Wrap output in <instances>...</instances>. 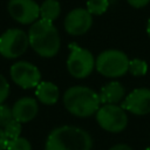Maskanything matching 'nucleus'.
<instances>
[{"instance_id": "f257e3e1", "label": "nucleus", "mask_w": 150, "mask_h": 150, "mask_svg": "<svg viewBox=\"0 0 150 150\" xmlns=\"http://www.w3.org/2000/svg\"><path fill=\"white\" fill-rule=\"evenodd\" d=\"M93 138L88 131L74 125L55 128L47 137L45 150H91Z\"/></svg>"}, {"instance_id": "f03ea898", "label": "nucleus", "mask_w": 150, "mask_h": 150, "mask_svg": "<svg viewBox=\"0 0 150 150\" xmlns=\"http://www.w3.org/2000/svg\"><path fill=\"white\" fill-rule=\"evenodd\" d=\"M29 46L42 57H53L57 54L61 40L53 22L42 19L32 23L28 32Z\"/></svg>"}, {"instance_id": "7ed1b4c3", "label": "nucleus", "mask_w": 150, "mask_h": 150, "mask_svg": "<svg viewBox=\"0 0 150 150\" xmlns=\"http://www.w3.org/2000/svg\"><path fill=\"white\" fill-rule=\"evenodd\" d=\"M63 104L70 114L77 117H88L96 114L101 101L98 93L91 88L74 86L68 88L63 94Z\"/></svg>"}, {"instance_id": "20e7f679", "label": "nucleus", "mask_w": 150, "mask_h": 150, "mask_svg": "<svg viewBox=\"0 0 150 150\" xmlns=\"http://www.w3.org/2000/svg\"><path fill=\"white\" fill-rule=\"evenodd\" d=\"M129 59L125 53L117 49H108L96 57V70L107 77H120L128 73Z\"/></svg>"}, {"instance_id": "39448f33", "label": "nucleus", "mask_w": 150, "mask_h": 150, "mask_svg": "<svg viewBox=\"0 0 150 150\" xmlns=\"http://www.w3.org/2000/svg\"><path fill=\"white\" fill-rule=\"evenodd\" d=\"M98 125L109 132H121L128 124L125 110L117 104H103L96 111Z\"/></svg>"}, {"instance_id": "423d86ee", "label": "nucleus", "mask_w": 150, "mask_h": 150, "mask_svg": "<svg viewBox=\"0 0 150 150\" xmlns=\"http://www.w3.org/2000/svg\"><path fill=\"white\" fill-rule=\"evenodd\" d=\"M95 67L93 54L77 45H70V54L67 59V69L75 79H84L91 74Z\"/></svg>"}, {"instance_id": "0eeeda50", "label": "nucleus", "mask_w": 150, "mask_h": 150, "mask_svg": "<svg viewBox=\"0 0 150 150\" xmlns=\"http://www.w3.org/2000/svg\"><path fill=\"white\" fill-rule=\"evenodd\" d=\"M28 34L19 28H9L0 35V54L7 59L21 56L28 48Z\"/></svg>"}, {"instance_id": "6e6552de", "label": "nucleus", "mask_w": 150, "mask_h": 150, "mask_svg": "<svg viewBox=\"0 0 150 150\" xmlns=\"http://www.w3.org/2000/svg\"><path fill=\"white\" fill-rule=\"evenodd\" d=\"M11 77L15 84L23 89L36 87L41 82V74L36 66L27 61L15 62L9 70Z\"/></svg>"}, {"instance_id": "1a4fd4ad", "label": "nucleus", "mask_w": 150, "mask_h": 150, "mask_svg": "<svg viewBox=\"0 0 150 150\" xmlns=\"http://www.w3.org/2000/svg\"><path fill=\"white\" fill-rule=\"evenodd\" d=\"M7 11L12 19L22 25L34 23L40 16V6L34 0H9Z\"/></svg>"}, {"instance_id": "9d476101", "label": "nucleus", "mask_w": 150, "mask_h": 150, "mask_svg": "<svg viewBox=\"0 0 150 150\" xmlns=\"http://www.w3.org/2000/svg\"><path fill=\"white\" fill-rule=\"evenodd\" d=\"M125 111L134 115H146L150 112V89L137 88L129 93L121 105Z\"/></svg>"}, {"instance_id": "9b49d317", "label": "nucleus", "mask_w": 150, "mask_h": 150, "mask_svg": "<svg viewBox=\"0 0 150 150\" xmlns=\"http://www.w3.org/2000/svg\"><path fill=\"white\" fill-rule=\"evenodd\" d=\"M93 25V15L87 8H75L70 11L64 19V29L70 35H82L87 33Z\"/></svg>"}, {"instance_id": "f8f14e48", "label": "nucleus", "mask_w": 150, "mask_h": 150, "mask_svg": "<svg viewBox=\"0 0 150 150\" xmlns=\"http://www.w3.org/2000/svg\"><path fill=\"white\" fill-rule=\"evenodd\" d=\"M38 111H39L38 102L33 97H22L18 100L12 108L14 120L19 121L20 123H26L32 121L36 116Z\"/></svg>"}, {"instance_id": "ddd939ff", "label": "nucleus", "mask_w": 150, "mask_h": 150, "mask_svg": "<svg viewBox=\"0 0 150 150\" xmlns=\"http://www.w3.org/2000/svg\"><path fill=\"white\" fill-rule=\"evenodd\" d=\"M100 101L104 104H117L122 100H124L125 96V89L124 87L117 82L111 81L107 83L104 87H102L100 91Z\"/></svg>"}, {"instance_id": "4468645a", "label": "nucleus", "mask_w": 150, "mask_h": 150, "mask_svg": "<svg viewBox=\"0 0 150 150\" xmlns=\"http://www.w3.org/2000/svg\"><path fill=\"white\" fill-rule=\"evenodd\" d=\"M35 95L41 103L47 104V105H53L57 102L60 91L56 84H54L53 82L42 81L36 86Z\"/></svg>"}, {"instance_id": "2eb2a0df", "label": "nucleus", "mask_w": 150, "mask_h": 150, "mask_svg": "<svg viewBox=\"0 0 150 150\" xmlns=\"http://www.w3.org/2000/svg\"><path fill=\"white\" fill-rule=\"evenodd\" d=\"M61 6L57 0H45L40 6V16L45 21L53 22L59 18Z\"/></svg>"}, {"instance_id": "dca6fc26", "label": "nucleus", "mask_w": 150, "mask_h": 150, "mask_svg": "<svg viewBox=\"0 0 150 150\" xmlns=\"http://www.w3.org/2000/svg\"><path fill=\"white\" fill-rule=\"evenodd\" d=\"M109 7V0H88L87 11L91 15H101L107 12Z\"/></svg>"}, {"instance_id": "f3484780", "label": "nucleus", "mask_w": 150, "mask_h": 150, "mask_svg": "<svg viewBox=\"0 0 150 150\" xmlns=\"http://www.w3.org/2000/svg\"><path fill=\"white\" fill-rule=\"evenodd\" d=\"M128 71L134 76H143L148 71V64L141 59H132L129 61Z\"/></svg>"}, {"instance_id": "a211bd4d", "label": "nucleus", "mask_w": 150, "mask_h": 150, "mask_svg": "<svg viewBox=\"0 0 150 150\" xmlns=\"http://www.w3.org/2000/svg\"><path fill=\"white\" fill-rule=\"evenodd\" d=\"M8 139H14L20 137L21 134V123L16 120H12L5 128H2Z\"/></svg>"}, {"instance_id": "6ab92c4d", "label": "nucleus", "mask_w": 150, "mask_h": 150, "mask_svg": "<svg viewBox=\"0 0 150 150\" xmlns=\"http://www.w3.org/2000/svg\"><path fill=\"white\" fill-rule=\"evenodd\" d=\"M7 150H32V145L27 138L18 137L8 141Z\"/></svg>"}, {"instance_id": "aec40b11", "label": "nucleus", "mask_w": 150, "mask_h": 150, "mask_svg": "<svg viewBox=\"0 0 150 150\" xmlns=\"http://www.w3.org/2000/svg\"><path fill=\"white\" fill-rule=\"evenodd\" d=\"M12 120H14L12 109L8 105H5L1 103L0 104V127L5 128Z\"/></svg>"}, {"instance_id": "412c9836", "label": "nucleus", "mask_w": 150, "mask_h": 150, "mask_svg": "<svg viewBox=\"0 0 150 150\" xmlns=\"http://www.w3.org/2000/svg\"><path fill=\"white\" fill-rule=\"evenodd\" d=\"M9 94V84L4 75L0 74V104L7 98Z\"/></svg>"}, {"instance_id": "4be33fe9", "label": "nucleus", "mask_w": 150, "mask_h": 150, "mask_svg": "<svg viewBox=\"0 0 150 150\" xmlns=\"http://www.w3.org/2000/svg\"><path fill=\"white\" fill-rule=\"evenodd\" d=\"M127 1L131 7L135 8H142L150 2V0H127Z\"/></svg>"}, {"instance_id": "5701e85b", "label": "nucleus", "mask_w": 150, "mask_h": 150, "mask_svg": "<svg viewBox=\"0 0 150 150\" xmlns=\"http://www.w3.org/2000/svg\"><path fill=\"white\" fill-rule=\"evenodd\" d=\"M8 138L4 131V129L0 128V150H5L7 149V144H8Z\"/></svg>"}, {"instance_id": "b1692460", "label": "nucleus", "mask_w": 150, "mask_h": 150, "mask_svg": "<svg viewBox=\"0 0 150 150\" xmlns=\"http://www.w3.org/2000/svg\"><path fill=\"white\" fill-rule=\"evenodd\" d=\"M109 150H132V149L127 144H116V145L111 146Z\"/></svg>"}, {"instance_id": "393cba45", "label": "nucleus", "mask_w": 150, "mask_h": 150, "mask_svg": "<svg viewBox=\"0 0 150 150\" xmlns=\"http://www.w3.org/2000/svg\"><path fill=\"white\" fill-rule=\"evenodd\" d=\"M146 33H148V35L150 36V19L148 20V25H146Z\"/></svg>"}, {"instance_id": "a878e982", "label": "nucleus", "mask_w": 150, "mask_h": 150, "mask_svg": "<svg viewBox=\"0 0 150 150\" xmlns=\"http://www.w3.org/2000/svg\"><path fill=\"white\" fill-rule=\"evenodd\" d=\"M144 150H150V146H148L146 149H144Z\"/></svg>"}]
</instances>
